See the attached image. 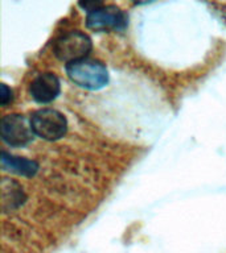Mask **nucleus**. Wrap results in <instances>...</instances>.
<instances>
[{
	"instance_id": "nucleus-1",
	"label": "nucleus",
	"mask_w": 226,
	"mask_h": 253,
	"mask_svg": "<svg viewBox=\"0 0 226 253\" xmlns=\"http://www.w3.org/2000/svg\"><path fill=\"white\" fill-rule=\"evenodd\" d=\"M67 78L86 90H101L109 83V70L99 59L83 58L65 66Z\"/></svg>"
},
{
	"instance_id": "nucleus-2",
	"label": "nucleus",
	"mask_w": 226,
	"mask_h": 253,
	"mask_svg": "<svg viewBox=\"0 0 226 253\" xmlns=\"http://www.w3.org/2000/svg\"><path fill=\"white\" fill-rule=\"evenodd\" d=\"M87 11L86 27L95 32H120L126 29L128 16L114 4L81 3Z\"/></svg>"
},
{
	"instance_id": "nucleus-3",
	"label": "nucleus",
	"mask_w": 226,
	"mask_h": 253,
	"mask_svg": "<svg viewBox=\"0 0 226 253\" xmlns=\"http://www.w3.org/2000/svg\"><path fill=\"white\" fill-rule=\"evenodd\" d=\"M29 120L36 136L47 141H57L66 134L67 120L57 110L41 108L35 111Z\"/></svg>"
},
{
	"instance_id": "nucleus-4",
	"label": "nucleus",
	"mask_w": 226,
	"mask_h": 253,
	"mask_svg": "<svg viewBox=\"0 0 226 253\" xmlns=\"http://www.w3.org/2000/svg\"><path fill=\"white\" fill-rule=\"evenodd\" d=\"M91 47L93 42L86 33L81 31H70L56 40L53 51L59 61L70 63L87 58L86 55L91 51Z\"/></svg>"
},
{
	"instance_id": "nucleus-5",
	"label": "nucleus",
	"mask_w": 226,
	"mask_h": 253,
	"mask_svg": "<svg viewBox=\"0 0 226 253\" xmlns=\"http://www.w3.org/2000/svg\"><path fill=\"white\" fill-rule=\"evenodd\" d=\"M0 134L3 141L9 146H25L33 140L35 132L31 120L17 114L5 115L0 122Z\"/></svg>"
},
{
	"instance_id": "nucleus-6",
	"label": "nucleus",
	"mask_w": 226,
	"mask_h": 253,
	"mask_svg": "<svg viewBox=\"0 0 226 253\" xmlns=\"http://www.w3.org/2000/svg\"><path fill=\"white\" fill-rule=\"evenodd\" d=\"M61 92V83L57 75L52 73H44L36 77L29 84V94L37 103L53 102Z\"/></svg>"
},
{
	"instance_id": "nucleus-7",
	"label": "nucleus",
	"mask_w": 226,
	"mask_h": 253,
	"mask_svg": "<svg viewBox=\"0 0 226 253\" xmlns=\"http://www.w3.org/2000/svg\"><path fill=\"white\" fill-rule=\"evenodd\" d=\"M1 168L7 171L21 175V177H33L39 171V164L33 160L17 157L8 152H1Z\"/></svg>"
},
{
	"instance_id": "nucleus-8",
	"label": "nucleus",
	"mask_w": 226,
	"mask_h": 253,
	"mask_svg": "<svg viewBox=\"0 0 226 253\" xmlns=\"http://www.w3.org/2000/svg\"><path fill=\"white\" fill-rule=\"evenodd\" d=\"M0 100H1V106H7L8 103L12 100V91L7 84H1V95H0Z\"/></svg>"
}]
</instances>
